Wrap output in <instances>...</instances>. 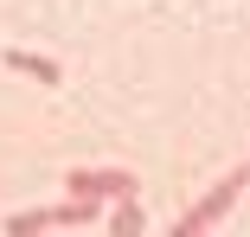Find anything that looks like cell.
I'll use <instances>...</instances> for the list:
<instances>
[{"mask_svg":"<svg viewBox=\"0 0 250 237\" xmlns=\"http://www.w3.org/2000/svg\"><path fill=\"white\" fill-rule=\"evenodd\" d=\"M7 64H13V71H26L32 83H64L58 58H45V52H26V45H20V52H7Z\"/></svg>","mask_w":250,"mask_h":237,"instance_id":"4","label":"cell"},{"mask_svg":"<svg viewBox=\"0 0 250 237\" xmlns=\"http://www.w3.org/2000/svg\"><path fill=\"white\" fill-rule=\"evenodd\" d=\"M109 231H116V237H141V231H147L141 205H135V199H116V212H109Z\"/></svg>","mask_w":250,"mask_h":237,"instance_id":"5","label":"cell"},{"mask_svg":"<svg viewBox=\"0 0 250 237\" xmlns=\"http://www.w3.org/2000/svg\"><path fill=\"white\" fill-rule=\"evenodd\" d=\"M103 199H64V205H39V212H13L7 237H32V231H64V224H96Z\"/></svg>","mask_w":250,"mask_h":237,"instance_id":"2","label":"cell"},{"mask_svg":"<svg viewBox=\"0 0 250 237\" xmlns=\"http://www.w3.org/2000/svg\"><path fill=\"white\" fill-rule=\"evenodd\" d=\"M244 186H250V167H231L225 179H212L206 193H199V199H192V205L173 218V231H180V237H199V231H212V224H218V218L237 205V193H244Z\"/></svg>","mask_w":250,"mask_h":237,"instance_id":"1","label":"cell"},{"mask_svg":"<svg viewBox=\"0 0 250 237\" xmlns=\"http://www.w3.org/2000/svg\"><path fill=\"white\" fill-rule=\"evenodd\" d=\"M135 186H141V179H135L128 167H71V173H64V193H71V199H103V205H109V199H135Z\"/></svg>","mask_w":250,"mask_h":237,"instance_id":"3","label":"cell"},{"mask_svg":"<svg viewBox=\"0 0 250 237\" xmlns=\"http://www.w3.org/2000/svg\"><path fill=\"white\" fill-rule=\"evenodd\" d=\"M244 167H250V160H244Z\"/></svg>","mask_w":250,"mask_h":237,"instance_id":"6","label":"cell"}]
</instances>
